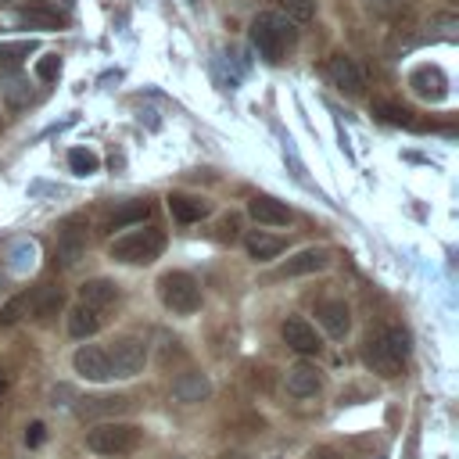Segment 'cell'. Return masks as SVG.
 <instances>
[{"instance_id":"obj_1","label":"cell","mask_w":459,"mask_h":459,"mask_svg":"<svg viewBox=\"0 0 459 459\" xmlns=\"http://www.w3.org/2000/svg\"><path fill=\"white\" fill-rule=\"evenodd\" d=\"M362 359H366V366L373 373H380L387 380L398 377L405 369V359H409V333L402 326H394V323L377 330V333H369L366 348H362Z\"/></svg>"},{"instance_id":"obj_2","label":"cell","mask_w":459,"mask_h":459,"mask_svg":"<svg viewBox=\"0 0 459 459\" xmlns=\"http://www.w3.org/2000/svg\"><path fill=\"white\" fill-rule=\"evenodd\" d=\"M294 39H298V29H294V22L283 18V14L265 11V14H258V18L251 22V43H255V50H258L269 65L283 61V54H287V47H290Z\"/></svg>"},{"instance_id":"obj_3","label":"cell","mask_w":459,"mask_h":459,"mask_svg":"<svg viewBox=\"0 0 459 459\" xmlns=\"http://www.w3.org/2000/svg\"><path fill=\"white\" fill-rule=\"evenodd\" d=\"M161 251H165V233L154 230V226L126 230V233L115 237L111 247H108V255H111L115 262H126V265H147V262H154Z\"/></svg>"},{"instance_id":"obj_4","label":"cell","mask_w":459,"mask_h":459,"mask_svg":"<svg viewBox=\"0 0 459 459\" xmlns=\"http://www.w3.org/2000/svg\"><path fill=\"white\" fill-rule=\"evenodd\" d=\"M140 441H143V430L122 420H104L86 430V448L97 455H129L140 448Z\"/></svg>"},{"instance_id":"obj_5","label":"cell","mask_w":459,"mask_h":459,"mask_svg":"<svg viewBox=\"0 0 459 459\" xmlns=\"http://www.w3.org/2000/svg\"><path fill=\"white\" fill-rule=\"evenodd\" d=\"M158 298L169 312L176 316H194L201 308V283L183 273V269H172V273H161L158 276Z\"/></svg>"},{"instance_id":"obj_6","label":"cell","mask_w":459,"mask_h":459,"mask_svg":"<svg viewBox=\"0 0 459 459\" xmlns=\"http://www.w3.org/2000/svg\"><path fill=\"white\" fill-rule=\"evenodd\" d=\"M104 351L111 362V377H136L147 366V341L136 333H118L111 341V348H104Z\"/></svg>"},{"instance_id":"obj_7","label":"cell","mask_w":459,"mask_h":459,"mask_svg":"<svg viewBox=\"0 0 459 459\" xmlns=\"http://www.w3.org/2000/svg\"><path fill=\"white\" fill-rule=\"evenodd\" d=\"M86 251V219L82 215H68L61 226H57V244H54V255L61 258V265H75Z\"/></svg>"},{"instance_id":"obj_8","label":"cell","mask_w":459,"mask_h":459,"mask_svg":"<svg viewBox=\"0 0 459 459\" xmlns=\"http://www.w3.org/2000/svg\"><path fill=\"white\" fill-rule=\"evenodd\" d=\"M14 18H18L25 29H43V32L68 25L65 7H57L54 0H25V4L18 7V14H14Z\"/></svg>"},{"instance_id":"obj_9","label":"cell","mask_w":459,"mask_h":459,"mask_svg":"<svg viewBox=\"0 0 459 459\" xmlns=\"http://www.w3.org/2000/svg\"><path fill=\"white\" fill-rule=\"evenodd\" d=\"M280 337H283V344L294 348L298 355H319V348H323L316 326H312L308 319H301V316H287L283 326H280Z\"/></svg>"},{"instance_id":"obj_10","label":"cell","mask_w":459,"mask_h":459,"mask_svg":"<svg viewBox=\"0 0 459 459\" xmlns=\"http://www.w3.org/2000/svg\"><path fill=\"white\" fill-rule=\"evenodd\" d=\"M72 369H75L82 380H93V384L111 380L108 351H104V348H97V344H82V348H75V355H72Z\"/></svg>"},{"instance_id":"obj_11","label":"cell","mask_w":459,"mask_h":459,"mask_svg":"<svg viewBox=\"0 0 459 459\" xmlns=\"http://www.w3.org/2000/svg\"><path fill=\"white\" fill-rule=\"evenodd\" d=\"M326 75H330L333 86H337L341 93H348V97H359V93L366 90V75H362V68H359L348 54H333V57L326 61Z\"/></svg>"},{"instance_id":"obj_12","label":"cell","mask_w":459,"mask_h":459,"mask_svg":"<svg viewBox=\"0 0 459 459\" xmlns=\"http://www.w3.org/2000/svg\"><path fill=\"white\" fill-rule=\"evenodd\" d=\"M316 319H319V326H323L333 341L348 337V330H351V308H348V301H341V298L319 301V305H316Z\"/></svg>"},{"instance_id":"obj_13","label":"cell","mask_w":459,"mask_h":459,"mask_svg":"<svg viewBox=\"0 0 459 459\" xmlns=\"http://www.w3.org/2000/svg\"><path fill=\"white\" fill-rule=\"evenodd\" d=\"M409 86H412V93L423 97V100H445V93H448V79H445V72H441L437 65H420V68H412V72H409Z\"/></svg>"},{"instance_id":"obj_14","label":"cell","mask_w":459,"mask_h":459,"mask_svg":"<svg viewBox=\"0 0 459 459\" xmlns=\"http://www.w3.org/2000/svg\"><path fill=\"white\" fill-rule=\"evenodd\" d=\"M330 265V251L326 247H301L294 258H287L280 265L276 276H308V273H319Z\"/></svg>"},{"instance_id":"obj_15","label":"cell","mask_w":459,"mask_h":459,"mask_svg":"<svg viewBox=\"0 0 459 459\" xmlns=\"http://www.w3.org/2000/svg\"><path fill=\"white\" fill-rule=\"evenodd\" d=\"M61 308H65V290L54 287V283H43L39 290L29 294V312H32L36 323H50Z\"/></svg>"},{"instance_id":"obj_16","label":"cell","mask_w":459,"mask_h":459,"mask_svg":"<svg viewBox=\"0 0 459 459\" xmlns=\"http://www.w3.org/2000/svg\"><path fill=\"white\" fill-rule=\"evenodd\" d=\"M247 215L258 222V226H287L290 222V208L276 197H251L247 201Z\"/></svg>"},{"instance_id":"obj_17","label":"cell","mask_w":459,"mask_h":459,"mask_svg":"<svg viewBox=\"0 0 459 459\" xmlns=\"http://www.w3.org/2000/svg\"><path fill=\"white\" fill-rule=\"evenodd\" d=\"M319 387H323V377L312 362H298L287 369V391L294 398H312V394H319Z\"/></svg>"},{"instance_id":"obj_18","label":"cell","mask_w":459,"mask_h":459,"mask_svg":"<svg viewBox=\"0 0 459 459\" xmlns=\"http://www.w3.org/2000/svg\"><path fill=\"white\" fill-rule=\"evenodd\" d=\"M169 212L179 222H201V219H208L212 201H204L197 194H169Z\"/></svg>"},{"instance_id":"obj_19","label":"cell","mask_w":459,"mask_h":459,"mask_svg":"<svg viewBox=\"0 0 459 459\" xmlns=\"http://www.w3.org/2000/svg\"><path fill=\"white\" fill-rule=\"evenodd\" d=\"M208 391H212V384H208V377L197 373V369H186V373H179V377L172 380V394H176V402H186V405L208 398Z\"/></svg>"},{"instance_id":"obj_20","label":"cell","mask_w":459,"mask_h":459,"mask_svg":"<svg viewBox=\"0 0 459 459\" xmlns=\"http://www.w3.org/2000/svg\"><path fill=\"white\" fill-rule=\"evenodd\" d=\"M79 301L90 305V308H108V305L118 301V287L111 280H104V276H93V280H86L79 287Z\"/></svg>"},{"instance_id":"obj_21","label":"cell","mask_w":459,"mask_h":459,"mask_svg":"<svg viewBox=\"0 0 459 459\" xmlns=\"http://www.w3.org/2000/svg\"><path fill=\"white\" fill-rule=\"evenodd\" d=\"M97 330H100V308H90V305L79 301V305L68 312V333L82 341V337H93Z\"/></svg>"},{"instance_id":"obj_22","label":"cell","mask_w":459,"mask_h":459,"mask_svg":"<svg viewBox=\"0 0 459 459\" xmlns=\"http://www.w3.org/2000/svg\"><path fill=\"white\" fill-rule=\"evenodd\" d=\"M129 409H133L129 398L104 394V398H86V402L79 405V416H90V420H97V416H122V412H129Z\"/></svg>"},{"instance_id":"obj_23","label":"cell","mask_w":459,"mask_h":459,"mask_svg":"<svg viewBox=\"0 0 459 459\" xmlns=\"http://www.w3.org/2000/svg\"><path fill=\"white\" fill-rule=\"evenodd\" d=\"M147 215H151V204H147V201H129V204H122V208L108 212V219H104V230H122V226H136V222H143Z\"/></svg>"},{"instance_id":"obj_24","label":"cell","mask_w":459,"mask_h":459,"mask_svg":"<svg viewBox=\"0 0 459 459\" xmlns=\"http://www.w3.org/2000/svg\"><path fill=\"white\" fill-rule=\"evenodd\" d=\"M244 247H247V255L255 258V262H269V258H276V255H283V240L280 237H273V233H247L244 237Z\"/></svg>"},{"instance_id":"obj_25","label":"cell","mask_w":459,"mask_h":459,"mask_svg":"<svg viewBox=\"0 0 459 459\" xmlns=\"http://www.w3.org/2000/svg\"><path fill=\"white\" fill-rule=\"evenodd\" d=\"M373 115L384 118L387 126H416L412 111L405 104H394V100H373Z\"/></svg>"},{"instance_id":"obj_26","label":"cell","mask_w":459,"mask_h":459,"mask_svg":"<svg viewBox=\"0 0 459 459\" xmlns=\"http://www.w3.org/2000/svg\"><path fill=\"white\" fill-rule=\"evenodd\" d=\"M32 50V39H18V43H0V72H14Z\"/></svg>"},{"instance_id":"obj_27","label":"cell","mask_w":459,"mask_h":459,"mask_svg":"<svg viewBox=\"0 0 459 459\" xmlns=\"http://www.w3.org/2000/svg\"><path fill=\"white\" fill-rule=\"evenodd\" d=\"M68 169H72L75 176H93V172L100 169V158H97L90 147H72V151H68Z\"/></svg>"},{"instance_id":"obj_28","label":"cell","mask_w":459,"mask_h":459,"mask_svg":"<svg viewBox=\"0 0 459 459\" xmlns=\"http://www.w3.org/2000/svg\"><path fill=\"white\" fill-rule=\"evenodd\" d=\"M22 316H29V290H22V294H14L11 301L0 305V326H14Z\"/></svg>"},{"instance_id":"obj_29","label":"cell","mask_w":459,"mask_h":459,"mask_svg":"<svg viewBox=\"0 0 459 459\" xmlns=\"http://www.w3.org/2000/svg\"><path fill=\"white\" fill-rule=\"evenodd\" d=\"M276 7L290 22H312L316 18V0H276Z\"/></svg>"},{"instance_id":"obj_30","label":"cell","mask_w":459,"mask_h":459,"mask_svg":"<svg viewBox=\"0 0 459 459\" xmlns=\"http://www.w3.org/2000/svg\"><path fill=\"white\" fill-rule=\"evenodd\" d=\"M57 72H61V57H57V54H43V57L36 61V79L54 82V79H57Z\"/></svg>"},{"instance_id":"obj_31","label":"cell","mask_w":459,"mask_h":459,"mask_svg":"<svg viewBox=\"0 0 459 459\" xmlns=\"http://www.w3.org/2000/svg\"><path fill=\"white\" fill-rule=\"evenodd\" d=\"M219 237H222V240H237V237H240V215H226V219L219 222Z\"/></svg>"},{"instance_id":"obj_32","label":"cell","mask_w":459,"mask_h":459,"mask_svg":"<svg viewBox=\"0 0 459 459\" xmlns=\"http://www.w3.org/2000/svg\"><path fill=\"white\" fill-rule=\"evenodd\" d=\"M47 441V427L43 423H29V430H25V445L29 448H39Z\"/></svg>"},{"instance_id":"obj_33","label":"cell","mask_w":459,"mask_h":459,"mask_svg":"<svg viewBox=\"0 0 459 459\" xmlns=\"http://www.w3.org/2000/svg\"><path fill=\"white\" fill-rule=\"evenodd\" d=\"M308 459H344V455H341L333 445H319V448L308 452Z\"/></svg>"},{"instance_id":"obj_34","label":"cell","mask_w":459,"mask_h":459,"mask_svg":"<svg viewBox=\"0 0 459 459\" xmlns=\"http://www.w3.org/2000/svg\"><path fill=\"white\" fill-rule=\"evenodd\" d=\"M4 391H7V373L0 369V394H4Z\"/></svg>"},{"instance_id":"obj_35","label":"cell","mask_w":459,"mask_h":459,"mask_svg":"<svg viewBox=\"0 0 459 459\" xmlns=\"http://www.w3.org/2000/svg\"><path fill=\"white\" fill-rule=\"evenodd\" d=\"M222 459H251V455H244V452H230V455H222Z\"/></svg>"},{"instance_id":"obj_36","label":"cell","mask_w":459,"mask_h":459,"mask_svg":"<svg viewBox=\"0 0 459 459\" xmlns=\"http://www.w3.org/2000/svg\"><path fill=\"white\" fill-rule=\"evenodd\" d=\"M0 4H11V0H0Z\"/></svg>"}]
</instances>
